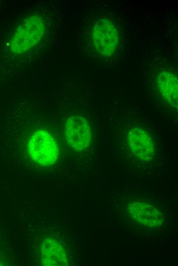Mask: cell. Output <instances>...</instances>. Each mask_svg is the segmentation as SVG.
<instances>
[{
	"label": "cell",
	"instance_id": "1",
	"mask_svg": "<svg viewBox=\"0 0 178 266\" xmlns=\"http://www.w3.org/2000/svg\"><path fill=\"white\" fill-rule=\"evenodd\" d=\"M44 32L41 18L36 15L26 18L18 27L12 38L11 50L15 54L26 52L38 42Z\"/></svg>",
	"mask_w": 178,
	"mask_h": 266
},
{
	"label": "cell",
	"instance_id": "7",
	"mask_svg": "<svg viewBox=\"0 0 178 266\" xmlns=\"http://www.w3.org/2000/svg\"><path fill=\"white\" fill-rule=\"evenodd\" d=\"M41 261L46 266L67 265L68 257L65 251L57 240L48 237L45 239L41 247Z\"/></svg>",
	"mask_w": 178,
	"mask_h": 266
},
{
	"label": "cell",
	"instance_id": "2",
	"mask_svg": "<svg viewBox=\"0 0 178 266\" xmlns=\"http://www.w3.org/2000/svg\"><path fill=\"white\" fill-rule=\"evenodd\" d=\"M28 148L32 159L43 166L53 165L58 157L57 144L46 130H40L34 133L29 140Z\"/></svg>",
	"mask_w": 178,
	"mask_h": 266
},
{
	"label": "cell",
	"instance_id": "3",
	"mask_svg": "<svg viewBox=\"0 0 178 266\" xmlns=\"http://www.w3.org/2000/svg\"><path fill=\"white\" fill-rule=\"evenodd\" d=\"M65 135L69 145L77 151L86 149L92 140L88 123L85 119L78 116H73L67 119Z\"/></svg>",
	"mask_w": 178,
	"mask_h": 266
},
{
	"label": "cell",
	"instance_id": "8",
	"mask_svg": "<svg viewBox=\"0 0 178 266\" xmlns=\"http://www.w3.org/2000/svg\"><path fill=\"white\" fill-rule=\"evenodd\" d=\"M157 85L162 95L174 107H177V79L170 73H161L158 77Z\"/></svg>",
	"mask_w": 178,
	"mask_h": 266
},
{
	"label": "cell",
	"instance_id": "6",
	"mask_svg": "<svg viewBox=\"0 0 178 266\" xmlns=\"http://www.w3.org/2000/svg\"><path fill=\"white\" fill-rule=\"evenodd\" d=\"M128 210L137 223L148 227H158L163 220V214L153 206L136 202L128 205Z\"/></svg>",
	"mask_w": 178,
	"mask_h": 266
},
{
	"label": "cell",
	"instance_id": "4",
	"mask_svg": "<svg viewBox=\"0 0 178 266\" xmlns=\"http://www.w3.org/2000/svg\"><path fill=\"white\" fill-rule=\"evenodd\" d=\"M92 38L97 50L105 56L113 53L118 43L117 30L114 24L106 19H101L96 23Z\"/></svg>",
	"mask_w": 178,
	"mask_h": 266
},
{
	"label": "cell",
	"instance_id": "5",
	"mask_svg": "<svg viewBox=\"0 0 178 266\" xmlns=\"http://www.w3.org/2000/svg\"><path fill=\"white\" fill-rule=\"evenodd\" d=\"M127 140L132 152L140 161L147 162L153 158V144L150 136L145 131L134 128L129 131Z\"/></svg>",
	"mask_w": 178,
	"mask_h": 266
}]
</instances>
